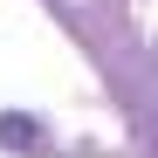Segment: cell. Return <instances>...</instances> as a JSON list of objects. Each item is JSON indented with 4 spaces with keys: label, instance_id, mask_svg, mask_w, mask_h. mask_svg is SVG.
I'll return each instance as SVG.
<instances>
[{
    "label": "cell",
    "instance_id": "1",
    "mask_svg": "<svg viewBox=\"0 0 158 158\" xmlns=\"http://www.w3.org/2000/svg\"><path fill=\"white\" fill-rule=\"evenodd\" d=\"M0 144H35V117H0Z\"/></svg>",
    "mask_w": 158,
    "mask_h": 158
}]
</instances>
